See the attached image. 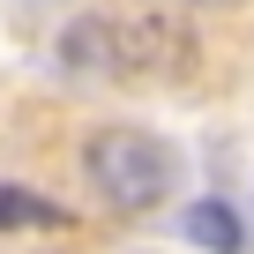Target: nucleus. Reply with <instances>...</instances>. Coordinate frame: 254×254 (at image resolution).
Masks as SVG:
<instances>
[{
	"label": "nucleus",
	"instance_id": "nucleus-1",
	"mask_svg": "<svg viewBox=\"0 0 254 254\" xmlns=\"http://www.w3.org/2000/svg\"><path fill=\"white\" fill-rule=\"evenodd\" d=\"M60 67L90 82H135L187 67V38L165 15H75L60 30Z\"/></svg>",
	"mask_w": 254,
	"mask_h": 254
},
{
	"label": "nucleus",
	"instance_id": "nucleus-2",
	"mask_svg": "<svg viewBox=\"0 0 254 254\" xmlns=\"http://www.w3.org/2000/svg\"><path fill=\"white\" fill-rule=\"evenodd\" d=\"M82 172L112 209H157L180 187V150L150 127H97L82 142Z\"/></svg>",
	"mask_w": 254,
	"mask_h": 254
},
{
	"label": "nucleus",
	"instance_id": "nucleus-3",
	"mask_svg": "<svg viewBox=\"0 0 254 254\" xmlns=\"http://www.w3.org/2000/svg\"><path fill=\"white\" fill-rule=\"evenodd\" d=\"M187 239L209 247V254H239V247H247V232H239V217H232L224 202H194V209H187Z\"/></svg>",
	"mask_w": 254,
	"mask_h": 254
},
{
	"label": "nucleus",
	"instance_id": "nucleus-4",
	"mask_svg": "<svg viewBox=\"0 0 254 254\" xmlns=\"http://www.w3.org/2000/svg\"><path fill=\"white\" fill-rule=\"evenodd\" d=\"M23 224H60V209L30 187H0V232H23Z\"/></svg>",
	"mask_w": 254,
	"mask_h": 254
}]
</instances>
